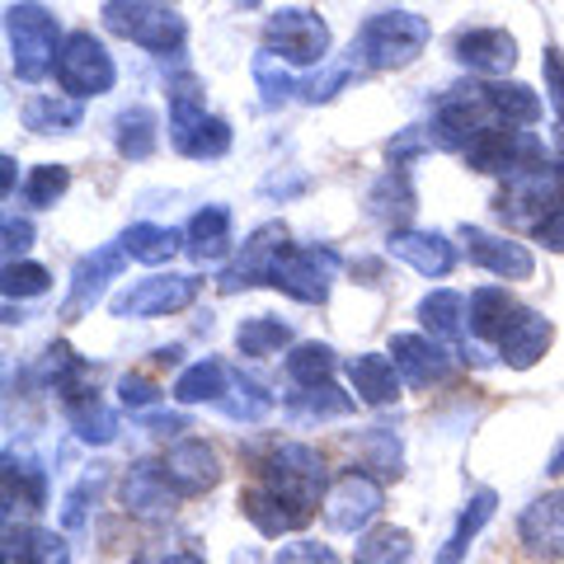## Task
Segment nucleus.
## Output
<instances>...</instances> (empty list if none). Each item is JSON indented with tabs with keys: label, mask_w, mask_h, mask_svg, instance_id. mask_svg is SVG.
Returning <instances> with one entry per match:
<instances>
[{
	"label": "nucleus",
	"mask_w": 564,
	"mask_h": 564,
	"mask_svg": "<svg viewBox=\"0 0 564 564\" xmlns=\"http://www.w3.org/2000/svg\"><path fill=\"white\" fill-rule=\"evenodd\" d=\"M433 43V24L414 10H377L358 24L348 43V62L358 70H404Z\"/></svg>",
	"instance_id": "f257e3e1"
},
{
	"label": "nucleus",
	"mask_w": 564,
	"mask_h": 564,
	"mask_svg": "<svg viewBox=\"0 0 564 564\" xmlns=\"http://www.w3.org/2000/svg\"><path fill=\"white\" fill-rule=\"evenodd\" d=\"M6 43H10V70L14 80L39 85L57 70L62 57V20L43 0H14L6 10Z\"/></svg>",
	"instance_id": "f03ea898"
},
{
	"label": "nucleus",
	"mask_w": 564,
	"mask_h": 564,
	"mask_svg": "<svg viewBox=\"0 0 564 564\" xmlns=\"http://www.w3.org/2000/svg\"><path fill=\"white\" fill-rule=\"evenodd\" d=\"M99 24L113 33V39H128L137 47L155 52V57H170L180 52L188 39V24L174 6H151V0H104L99 6Z\"/></svg>",
	"instance_id": "7ed1b4c3"
},
{
	"label": "nucleus",
	"mask_w": 564,
	"mask_h": 564,
	"mask_svg": "<svg viewBox=\"0 0 564 564\" xmlns=\"http://www.w3.org/2000/svg\"><path fill=\"white\" fill-rule=\"evenodd\" d=\"M259 485H269L273 494H282L288 503L306 508V513H315V508L325 503V462L321 452L306 447V443H278L269 447V456L259 462Z\"/></svg>",
	"instance_id": "20e7f679"
},
{
	"label": "nucleus",
	"mask_w": 564,
	"mask_h": 564,
	"mask_svg": "<svg viewBox=\"0 0 564 564\" xmlns=\"http://www.w3.org/2000/svg\"><path fill=\"white\" fill-rule=\"evenodd\" d=\"M329 43L334 33L325 24L321 10L311 6H282L263 20V43L273 57H282L288 66H325L329 62Z\"/></svg>",
	"instance_id": "39448f33"
},
{
	"label": "nucleus",
	"mask_w": 564,
	"mask_h": 564,
	"mask_svg": "<svg viewBox=\"0 0 564 564\" xmlns=\"http://www.w3.org/2000/svg\"><path fill=\"white\" fill-rule=\"evenodd\" d=\"M57 90L70 95V99H99V95H109L113 85H118V62H113V52L104 47V39H95L90 29H76V33H66V43H62V57H57Z\"/></svg>",
	"instance_id": "423d86ee"
},
{
	"label": "nucleus",
	"mask_w": 564,
	"mask_h": 564,
	"mask_svg": "<svg viewBox=\"0 0 564 564\" xmlns=\"http://www.w3.org/2000/svg\"><path fill=\"white\" fill-rule=\"evenodd\" d=\"M334 278H339V250L334 245H288L273 263L269 288H278L282 296H292L302 306H325Z\"/></svg>",
	"instance_id": "0eeeda50"
},
{
	"label": "nucleus",
	"mask_w": 564,
	"mask_h": 564,
	"mask_svg": "<svg viewBox=\"0 0 564 564\" xmlns=\"http://www.w3.org/2000/svg\"><path fill=\"white\" fill-rule=\"evenodd\" d=\"M462 161L475 174H494V180L508 184V180H518V174L545 165V141L527 128H503V122H494V128H485L470 141Z\"/></svg>",
	"instance_id": "6e6552de"
},
{
	"label": "nucleus",
	"mask_w": 564,
	"mask_h": 564,
	"mask_svg": "<svg viewBox=\"0 0 564 564\" xmlns=\"http://www.w3.org/2000/svg\"><path fill=\"white\" fill-rule=\"evenodd\" d=\"M381 508H386V485L377 480V475H367V470L352 466V470H339L329 480L321 513L329 522V532L362 536V532H372V527H377Z\"/></svg>",
	"instance_id": "1a4fd4ad"
},
{
	"label": "nucleus",
	"mask_w": 564,
	"mask_h": 564,
	"mask_svg": "<svg viewBox=\"0 0 564 564\" xmlns=\"http://www.w3.org/2000/svg\"><path fill=\"white\" fill-rule=\"evenodd\" d=\"M485 128H494V109H489V95H485V80L480 85H452L447 95H437L433 104V118H429V137H433V147H443V151H462L475 137H480Z\"/></svg>",
	"instance_id": "9d476101"
},
{
	"label": "nucleus",
	"mask_w": 564,
	"mask_h": 564,
	"mask_svg": "<svg viewBox=\"0 0 564 564\" xmlns=\"http://www.w3.org/2000/svg\"><path fill=\"white\" fill-rule=\"evenodd\" d=\"M555 207H564V170L555 161L518 174V180H508L494 193V212H499L508 226H527V231H536Z\"/></svg>",
	"instance_id": "9b49d317"
},
{
	"label": "nucleus",
	"mask_w": 564,
	"mask_h": 564,
	"mask_svg": "<svg viewBox=\"0 0 564 564\" xmlns=\"http://www.w3.org/2000/svg\"><path fill=\"white\" fill-rule=\"evenodd\" d=\"M203 292V278L198 273H151V278H137L128 292L113 296V315L118 321H161V315H180L198 302Z\"/></svg>",
	"instance_id": "f8f14e48"
},
{
	"label": "nucleus",
	"mask_w": 564,
	"mask_h": 564,
	"mask_svg": "<svg viewBox=\"0 0 564 564\" xmlns=\"http://www.w3.org/2000/svg\"><path fill=\"white\" fill-rule=\"evenodd\" d=\"M288 245H292V236H288V226H282V221L254 226V231L245 236V245L236 250V259L221 269L217 292L221 296H236V292H250V288H269L273 263H278V254L288 250Z\"/></svg>",
	"instance_id": "ddd939ff"
},
{
	"label": "nucleus",
	"mask_w": 564,
	"mask_h": 564,
	"mask_svg": "<svg viewBox=\"0 0 564 564\" xmlns=\"http://www.w3.org/2000/svg\"><path fill=\"white\" fill-rule=\"evenodd\" d=\"M122 263V245H95L90 254L76 259V269H70V288H66V302H62V321H80L85 311H95L104 302V292H109V282H118Z\"/></svg>",
	"instance_id": "4468645a"
},
{
	"label": "nucleus",
	"mask_w": 564,
	"mask_h": 564,
	"mask_svg": "<svg viewBox=\"0 0 564 564\" xmlns=\"http://www.w3.org/2000/svg\"><path fill=\"white\" fill-rule=\"evenodd\" d=\"M456 236H462V250L470 254L475 269H485V273L503 278V282H532L536 254L527 250L522 240L499 236V231H485V226H470V221H466Z\"/></svg>",
	"instance_id": "2eb2a0df"
},
{
	"label": "nucleus",
	"mask_w": 564,
	"mask_h": 564,
	"mask_svg": "<svg viewBox=\"0 0 564 564\" xmlns=\"http://www.w3.org/2000/svg\"><path fill=\"white\" fill-rule=\"evenodd\" d=\"M165 466V480L170 489L180 494V499H203L221 485V456L217 447L207 443V437H180V443H170V452L161 456Z\"/></svg>",
	"instance_id": "dca6fc26"
},
{
	"label": "nucleus",
	"mask_w": 564,
	"mask_h": 564,
	"mask_svg": "<svg viewBox=\"0 0 564 564\" xmlns=\"http://www.w3.org/2000/svg\"><path fill=\"white\" fill-rule=\"evenodd\" d=\"M452 57L480 80H508V70L518 66V39L508 29H494V24L456 29Z\"/></svg>",
	"instance_id": "f3484780"
},
{
	"label": "nucleus",
	"mask_w": 564,
	"mask_h": 564,
	"mask_svg": "<svg viewBox=\"0 0 564 564\" xmlns=\"http://www.w3.org/2000/svg\"><path fill=\"white\" fill-rule=\"evenodd\" d=\"M518 545L541 564L564 560V489H545L518 513Z\"/></svg>",
	"instance_id": "a211bd4d"
},
{
	"label": "nucleus",
	"mask_w": 564,
	"mask_h": 564,
	"mask_svg": "<svg viewBox=\"0 0 564 564\" xmlns=\"http://www.w3.org/2000/svg\"><path fill=\"white\" fill-rule=\"evenodd\" d=\"M551 344H555L551 315H541L532 306H518L513 315H508L499 344H494V358H499L503 367H513V372H532L545 352H551Z\"/></svg>",
	"instance_id": "6ab92c4d"
},
{
	"label": "nucleus",
	"mask_w": 564,
	"mask_h": 564,
	"mask_svg": "<svg viewBox=\"0 0 564 564\" xmlns=\"http://www.w3.org/2000/svg\"><path fill=\"white\" fill-rule=\"evenodd\" d=\"M386 254L410 263V269L419 278H447L456 269V259H462V250L443 236V231H419V226H404V231H391L386 236Z\"/></svg>",
	"instance_id": "aec40b11"
},
{
	"label": "nucleus",
	"mask_w": 564,
	"mask_h": 564,
	"mask_svg": "<svg viewBox=\"0 0 564 564\" xmlns=\"http://www.w3.org/2000/svg\"><path fill=\"white\" fill-rule=\"evenodd\" d=\"M391 362L400 381L414 386V391H429V386H443L452 377L447 348L429 339V334H391Z\"/></svg>",
	"instance_id": "412c9836"
},
{
	"label": "nucleus",
	"mask_w": 564,
	"mask_h": 564,
	"mask_svg": "<svg viewBox=\"0 0 564 564\" xmlns=\"http://www.w3.org/2000/svg\"><path fill=\"white\" fill-rule=\"evenodd\" d=\"M174 503H180V494L170 489L161 462H132L128 466V475H122V508H128L132 518L161 522L174 513Z\"/></svg>",
	"instance_id": "4be33fe9"
},
{
	"label": "nucleus",
	"mask_w": 564,
	"mask_h": 564,
	"mask_svg": "<svg viewBox=\"0 0 564 564\" xmlns=\"http://www.w3.org/2000/svg\"><path fill=\"white\" fill-rule=\"evenodd\" d=\"M240 513H245V522H250L259 536H292V532H302V527L315 518V513L288 503L282 494H273L269 485H259V480L240 489Z\"/></svg>",
	"instance_id": "5701e85b"
},
{
	"label": "nucleus",
	"mask_w": 564,
	"mask_h": 564,
	"mask_svg": "<svg viewBox=\"0 0 564 564\" xmlns=\"http://www.w3.org/2000/svg\"><path fill=\"white\" fill-rule=\"evenodd\" d=\"M419 325L429 339H437L443 348H456V352H466V329H470V296L462 292H452V288H437L429 292L419 302Z\"/></svg>",
	"instance_id": "b1692460"
},
{
	"label": "nucleus",
	"mask_w": 564,
	"mask_h": 564,
	"mask_svg": "<svg viewBox=\"0 0 564 564\" xmlns=\"http://www.w3.org/2000/svg\"><path fill=\"white\" fill-rule=\"evenodd\" d=\"M367 217L381 221V226H391V231H404L410 226V217L419 212V188L410 180V170H386L372 180V188H367Z\"/></svg>",
	"instance_id": "393cba45"
},
{
	"label": "nucleus",
	"mask_w": 564,
	"mask_h": 564,
	"mask_svg": "<svg viewBox=\"0 0 564 564\" xmlns=\"http://www.w3.org/2000/svg\"><path fill=\"white\" fill-rule=\"evenodd\" d=\"M236 245V226H231V207L226 203H207L193 212L188 231H184V250L193 263H221Z\"/></svg>",
	"instance_id": "a878e982"
},
{
	"label": "nucleus",
	"mask_w": 564,
	"mask_h": 564,
	"mask_svg": "<svg viewBox=\"0 0 564 564\" xmlns=\"http://www.w3.org/2000/svg\"><path fill=\"white\" fill-rule=\"evenodd\" d=\"M165 109H170V147L180 151L184 141L212 118L207 113V90H203V80L193 76V70L170 76V85H165Z\"/></svg>",
	"instance_id": "bb28decb"
},
{
	"label": "nucleus",
	"mask_w": 564,
	"mask_h": 564,
	"mask_svg": "<svg viewBox=\"0 0 564 564\" xmlns=\"http://www.w3.org/2000/svg\"><path fill=\"white\" fill-rule=\"evenodd\" d=\"M348 386L352 395L362 404H372V410H386V404L400 400V372L391 362V352H358V358H348Z\"/></svg>",
	"instance_id": "cd10ccee"
},
{
	"label": "nucleus",
	"mask_w": 564,
	"mask_h": 564,
	"mask_svg": "<svg viewBox=\"0 0 564 564\" xmlns=\"http://www.w3.org/2000/svg\"><path fill=\"white\" fill-rule=\"evenodd\" d=\"M90 377H95V367L85 362L66 339H52V344L43 348V358H39V381L47 386V391H57L62 404H66L70 395H80V391H95Z\"/></svg>",
	"instance_id": "c85d7f7f"
},
{
	"label": "nucleus",
	"mask_w": 564,
	"mask_h": 564,
	"mask_svg": "<svg viewBox=\"0 0 564 564\" xmlns=\"http://www.w3.org/2000/svg\"><path fill=\"white\" fill-rule=\"evenodd\" d=\"M20 122L33 137H62V132H76L85 122V104L70 99V95H29L20 104Z\"/></svg>",
	"instance_id": "c756f323"
},
{
	"label": "nucleus",
	"mask_w": 564,
	"mask_h": 564,
	"mask_svg": "<svg viewBox=\"0 0 564 564\" xmlns=\"http://www.w3.org/2000/svg\"><path fill=\"white\" fill-rule=\"evenodd\" d=\"M155 147H161V118H155L151 104H128L113 118V151L122 161H151Z\"/></svg>",
	"instance_id": "7c9ffc66"
},
{
	"label": "nucleus",
	"mask_w": 564,
	"mask_h": 564,
	"mask_svg": "<svg viewBox=\"0 0 564 564\" xmlns=\"http://www.w3.org/2000/svg\"><path fill=\"white\" fill-rule=\"evenodd\" d=\"M513 311H518V302L508 296L503 282H485V288H475L470 292V344L494 348Z\"/></svg>",
	"instance_id": "2f4dec72"
},
{
	"label": "nucleus",
	"mask_w": 564,
	"mask_h": 564,
	"mask_svg": "<svg viewBox=\"0 0 564 564\" xmlns=\"http://www.w3.org/2000/svg\"><path fill=\"white\" fill-rule=\"evenodd\" d=\"M66 423H70V433H76L80 443H90V447H109L118 437V414L99 391L70 395L66 400Z\"/></svg>",
	"instance_id": "473e14b6"
},
{
	"label": "nucleus",
	"mask_w": 564,
	"mask_h": 564,
	"mask_svg": "<svg viewBox=\"0 0 564 564\" xmlns=\"http://www.w3.org/2000/svg\"><path fill=\"white\" fill-rule=\"evenodd\" d=\"M180 404H221L231 395V367L221 358H198L188 362L180 377H174V391H170Z\"/></svg>",
	"instance_id": "72a5a7b5"
},
{
	"label": "nucleus",
	"mask_w": 564,
	"mask_h": 564,
	"mask_svg": "<svg viewBox=\"0 0 564 564\" xmlns=\"http://www.w3.org/2000/svg\"><path fill=\"white\" fill-rule=\"evenodd\" d=\"M485 95H489L494 122H503V128H536L545 113L541 95L522 80H485Z\"/></svg>",
	"instance_id": "f704fd0d"
},
{
	"label": "nucleus",
	"mask_w": 564,
	"mask_h": 564,
	"mask_svg": "<svg viewBox=\"0 0 564 564\" xmlns=\"http://www.w3.org/2000/svg\"><path fill=\"white\" fill-rule=\"evenodd\" d=\"M122 254L147 263V269H155V263H170L174 254L184 250V231H174V226H161V221H132L128 231L118 236Z\"/></svg>",
	"instance_id": "c9c22d12"
},
{
	"label": "nucleus",
	"mask_w": 564,
	"mask_h": 564,
	"mask_svg": "<svg viewBox=\"0 0 564 564\" xmlns=\"http://www.w3.org/2000/svg\"><path fill=\"white\" fill-rule=\"evenodd\" d=\"M494 508H499V494H494V489H475L466 499V508H462V518H456V527H452V536L443 541V551H437V564H462L466 551H470V541L489 527Z\"/></svg>",
	"instance_id": "e433bc0d"
},
{
	"label": "nucleus",
	"mask_w": 564,
	"mask_h": 564,
	"mask_svg": "<svg viewBox=\"0 0 564 564\" xmlns=\"http://www.w3.org/2000/svg\"><path fill=\"white\" fill-rule=\"evenodd\" d=\"M14 503H20V513H39L47 503V470L33 456L6 452V508L10 513H14Z\"/></svg>",
	"instance_id": "4c0bfd02"
},
{
	"label": "nucleus",
	"mask_w": 564,
	"mask_h": 564,
	"mask_svg": "<svg viewBox=\"0 0 564 564\" xmlns=\"http://www.w3.org/2000/svg\"><path fill=\"white\" fill-rule=\"evenodd\" d=\"M334 367H339V352L321 339H306V344H292V352L282 358V372L296 391H311V386H325L334 381Z\"/></svg>",
	"instance_id": "58836bf2"
},
{
	"label": "nucleus",
	"mask_w": 564,
	"mask_h": 564,
	"mask_svg": "<svg viewBox=\"0 0 564 564\" xmlns=\"http://www.w3.org/2000/svg\"><path fill=\"white\" fill-rule=\"evenodd\" d=\"M352 564H414V536L395 522H377L372 532L358 536Z\"/></svg>",
	"instance_id": "ea45409f"
},
{
	"label": "nucleus",
	"mask_w": 564,
	"mask_h": 564,
	"mask_svg": "<svg viewBox=\"0 0 564 564\" xmlns=\"http://www.w3.org/2000/svg\"><path fill=\"white\" fill-rule=\"evenodd\" d=\"M250 76H254V90H259V104H263V109H282L288 99L302 95V80L292 76V66L282 62V57H273L269 47H259V52H254Z\"/></svg>",
	"instance_id": "a19ab883"
},
{
	"label": "nucleus",
	"mask_w": 564,
	"mask_h": 564,
	"mask_svg": "<svg viewBox=\"0 0 564 564\" xmlns=\"http://www.w3.org/2000/svg\"><path fill=\"white\" fill-rule=\"evenodd\" d=\"M292 344V321H278V315H250V321L236 325V348L245 358H273Z\"/></svg>",
	"instance_id": "79ce46f5"
},
{
	"label": "nucleus",
	"mask_w": 564,
	"mask_h": 564,
	"mask_svg": "<svg viewBox=\"0 0 564 564\" xmlns=\"http://www.w3.org/2000/svg\"><path fill=\"white\" fill-rule=\"evenodd\" d=\"M288 410L302 419H344L358 410V395H344L334 381H325V386H311V391H292Z\"/></svg>",
	"instance_id": "37998d69"
},
{
	"label": "nucleus",
	"mask_w": 564,
	"mask_h": 564,
	"mask_svg": "<svg viewBox=\"0 0 564 564\" xmlns=\"http://www.w3.org/2000/svg\"><path fill=\"white\" fill-rule=\"evenodd\" d=\"M66 188H70V170L47 161V165H33V170H29L20 198H24V207H33V212H47V207H57V203L66 198Z\"/></svg>",
	"instance_id": "c03bdc74"
},
{
	"label": "nucleus",
	"mask_w": 564,
	"mask_h": 564,
	"mask_svg": "<svg viewBox=\"0 0 564 564\" xmlns=\"http://www.w3.org/2000/svg\"><path fill=\"white\" fill-rule=\"evenodd\" d=\"M47 288H52V273L33 259H14V263H6V273H0L6 302H33V296H43Z\"/></svg>",
	"instance_id": "a18cd8bd"
},
{
	"label": "nucleus",
	"mask_w": 564,
	"mask_h": 564,
	"mask_svg": "<svg viewBox=\"0 0 564 564\" xmlns=\"http://www.w3.org/2000/svg\"><path fill=\"white\" fill-rule=\"evenodd\" d=\"M231 141H236V132H231V122L226 118H217L212 113L198 132H193L184 147H180V155H188V161H221L226 151H231Z\"/></svg>",
	"instance_id": "49530a36"
},
{
	"label": "nucleus",
	"mask_w": 564,
	"mask_h": 564,
	"mask_svg": "<svg viewBox=\"0 0 564 564\" xmlns=\"http://www.w3.org/2000/svg\"><path fill=\"white\" fill-rule=\"evenodd\" d=\"M269 410H273V395L263 391L259 381H250V377H231V395L221 400V414L245 419V423H259Z\"/></svg>",
	"instance_id": "de8ad7c7"
},
{
	"label": "nucleus",
	"mask_w": 564,
	"mask_h": 564,
	"mask_svg": "<svg viewBox=\"0 0 564 564\" xmlns=\"http://www.w3.org/2000/svg\"><path fill=\"white\" fill-rule=\"evenodd\" d=\"M352 80H358V66L352 62H325L311 80H302V99L306 104H329L339 90H348Z\"/></svg>",
	"instance_id": "09e8293b"
},
{
	"label": "nucleus",
	"mask_w": 564,
	"mask_h": 564,
	"mask_svg": "<svg viewBox=\"0 0 564 564\" xmlns=\"http://www.w3.org/2000/svg\"><path fill=\"white\" fill-rule=\"evenodd\" d=\"M358 447L367 456V470L386 475V480H395V475H400V437L391 429H367Z\"/></svg>",
	"instance_id": "8fccbe9b"
},
{
	"label": "nucleus",
	"mask_w": 564,
	"mask_h": 564,
	"mask_svg": "<svg viewBox=\"0 0 564 564\" xmlns=\"http://www.w3.org/2000/svg\"><path fill=\"white\" fill-rule=\"evenodd\" d=\"M20 545H24V564H70V545L52 527H29V532H20Z\"/></svg>",
	"instance_id": "3c124183"
},
{
	"label": "nucleus",
	"mask_w": 564,
	"mask_h": 564,
	"mask_svg": "<svg viewBox=\"0 0 564 564\" xmlns=\"http://www.w3.org/2000/svg\"><path fill=\"white\" fill-rule=\"evenodd\" d=\"M433 151V137L429 128H400L395 137H386V161H391V170H410V161H419V155Z\"/></svg>",
	"instance_id": "603ef678"
},
{
	"label": "nucleus",
	"mask_w": 564,
	"mask_h": 564,
	"mask_svg": "<svg viewBox=\"0 0 564 564\" xmlns=\"http://www.w3.org/2000/svg\"><path fill=\"white\" fill-rule=\"evenodd\" d=\"M541 76H545V104L555 109V122H564V52L555 43L541 47Z\"/></svg>",
	"instance_id": "864d4df0"
},
{
	"label": "nucleus",
	"mask_w": 564,
	"mask_h": 564,
	"mask_svg": "<svg viewBox=\"0 0 564 564\" xmlns=\"http://www.w3.org/2000/svg\"><path fill=\"white\" fill-rule=\"evenodd\" d=\"M118 400H122V410L151 414V404L161 400V386H155L151 377H141V372H128V377L118 381Z\"/></svg>",
	"instance_id": "5fc2aeb1"
},
{
	"label": "nucleus",
	"mask_w": 564,
	"mask_h": 564,
	"mask_svg": "<svg viewBox=\"0 0 564 564\" xmlns=\"http://www.w3.org/2000/svg\"><path fill=\"white\" fill-rule=\"evenodd\" d=\"M0 240H6V263H14V259H24L29 250H33V240H39V231H33V221L29 217H6V226H0Z\"/></svg>",
	"instance_id": "6e6d98bb"
},
{
	"label": "nucleus",
	"mask_w": 564,
	"mask_h": 564,
	"mask_svg": "<svg viewBox=\"0 0 564 564\" xmlns=\"http://www.w3.org/2000/svg\"><path fill=\"white\" fill-rule=\"evenodd\" d=\"M273 564H339V555H334L329 545H321V541H292V545H282V551L273 555Z\"/></svg>",
	"instance_id": "4d7b16f0"
},
{
	"label": "nucleus",
	"mask_w": 564,
	"mask_h": 564,
	"mask_svg": "<svg viewBox=\"0 0 564 564\" xmlns=\"http://www.w3.org/2000/svg\"><path fill=\"white\" fill-rule=\"evenodd\" d=\"M532 236H536V245H545L551 254H564V207H555Z\"/></svg>",
	"instance_id": "13d9d810"
},
{
	"label": "nucleus",
	"mask_w": 564,
	"mask_h": 564,
	"mask_svg": "<svg viewBox=\"0 0 564 564\" xmlns=\"http://www.w3.org/2000/svg\"><path fill=\"white\" fill-rule=\"evenodd\" d=\"M14 184H20V161H14V155L6 151V155H0V193H6V198H14Z\"/></svg>",
	"instance_id": "bf43d9fd"
},
{
	"label": "nucleus",
	"mask_w": 564,
	"mask_h": 564,
	"mask_svg": "<svg viewBox=\"0 0 564 564\" xmlns=\"http://www.w3.org/2000/svg\"><path fill=\"white\" fill-rule=\"evenodd\" d=\"M141 423H147L151 433H180L184 429V414H141Z\"/></svg>",
	"instance_id": "052dcab7"
},
{
	"label": "nucleus",
	"mask_w": 564,
	"mask_h": 564,
	"mask_svg": "<svg viewBox=\"0 0 564 564\" xmlns=\"http://www.w3.org/2000/svg\"><path fill=\"white\" fill-rule=\"evenodd\" d=\"M306 188H311V180H269L263 184L269 198H292V193H306Z\"/></svg>",
	"instance_id": "680f3d73"
},
{
	"label": "nucleus",
	"mask_w": 564,
	"mask_h": 564,
	"mask_svg": "<svg viewBox=\"0 0 564 564\" xmlns=\"http://www.w3.org/2000/svg\"><path fill=\"white\" fill-rule=\"evenodd\" d=\"M155 564H207L203 555H193V551H170V555H161Z\"/></svg>",
	"instance_id": "e2e57ef3"
},
{
	"label": "nucleus",
	"mask_w": 564,
	"mask_h": 564,
	"mask_svg": "<svg viewBox=\"0 0 564 564\" xmlns=\"http://www.w3.org/2000/svg\"><path fill=\"white\" fill-rule=\"evenodd\" d=\"M551 155H555V165L564 170V122H555V137H551Z\"/></svg>",
	"instance_id": "0e129e2a"
},
{
	"label": "nucleus",
	"mask_w": 564,
	"mask_h": 564,
	"mask_svg": "<svg viewBox=\"0 0 564 564\" xmlns=\"http://www.w3.org/2000/svg\"><path fill=\"white\" fill-rule=\"evenodd\" d=\"M545 475H564V443L551 452V462H545Z\"/></svg>",
	"instance_id": "69168bd1"
},
{
	"label": "nucleus",
	"mask_w": 564,
	"mask_h": 564,
	"mask_svg": "<svg viewBox=\"0 0 564 564\" xmlns=\"http://www.w3.org/2000/svg\"><path fill=\"white\" fill-rule=\"evenodd\" d=\"M236 6H245V10H254V6H259V0H236Z\"/></svg>",
	"instance_id": "338daca9"
},
{
	"label": "nucleus",
	"mask_w": 564,
	"mask_h": 564,
	"mask_svg": "<svg viewBox=\"0 0 564 564\" xmlns=\"http://www.w3.org/2000/svg\"><path fill=\"white\" fill-rule=\"evenodd\" d=\"M151 6H174V0H151Z\"/></svg>",
	"instance_id": "774afa93"
}]
</instances>
